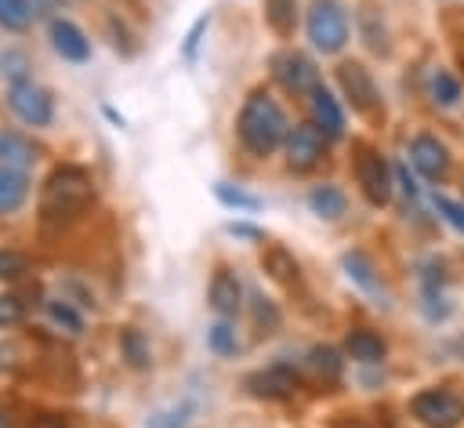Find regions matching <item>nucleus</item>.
<instances>
[{
    "mask_svg": "<svg viewBox=\"0 0 464 428\" xmlns=\"http://www.w3.org/2000/svg\"><path fill=\"white\" fill-rule=\"evenodd\" d=\"M308 366H312V374H315L319 381L334 384V381H341L344 359L337 355V348H330V345H315V348L308 352Z\"/></svg>",
    "mask_w": 464,
    "mask_h": 428,
    "instance_id": "393cba45",
    "label": "nucleus"
},
{
    "mask_svg": "<svg viewBox=\"0 0 464 428\" xmlns=\"http://www.w3.org/2000/svg\"><path fill=\"white\" fill-rule=\"evenodd\" d=\"M25 316H29V308H25V301L18 294H0V330L18 326Z\"/></svg>",
    "mask_w": 464,
    "mask_h": 428,
    "instance_id": "f704fd0d",
    "label": "nucleus"
},
{
    "mask_svg": "<svg viewBox=\"0 0 464 428\" xmlns=\"http://www.w3.org/2000/svg\"><path fill=\"white\" fill-rule=\"evenodd\" d=\"M410 413L424 428H457L464 417V403L446 388H424L410 399Z\"/></svg>",
    "mask_w": 464,
    "mask_h": 428,
    "instance_id": "423d86ee",
    "label": "nucleus"
},
{
    "mask_svg": "<svg viewBox=\"0 0 464 428\" xmlns=\"http://www.w3.org/2000/svg\"><path fill=\"white\" fill-rule=\"evenodd\" d=\"M308 207H312L315 218L337 221V218H344V210H348V196H344L337 185H315V189L308 192Z\"/></svg>",
    "mask_w": 464,
    "mask_h": 428,
    "instance_id": "aec40b11",
    "label": "nucleus"
},
{
    "mask_svg": "<svg viewBox=\"0 0 464 428\" xmlns=\"http://www.w3.org/2000/svg\"><path fill=\"white\" fill-rule=\"evenodd\" d=\"M192 413H196V403H192V399H181V403H174V406L156 410V413L145 421V428H185V424L192 421Z\"/></svg>",
    "mask_w": 464,
    "mask_h": 428,
    "instance_id": "bb28decb",
    "label": "nucleus"
},
{
    "mask_svg": "<svg viewBox=\"0 0 464 428\" xmlns=\"http://www.w3.org/2000/svg\"><path fill=\"white\" fill-rule=\"evenodd\" d=\"M460 22H464V11H460ZM460 62H464V51H460Z\"/></svg>",
    "mask_w": 464,
    "mask_h": 428,
    "instance_id": "37998d69",
    "label": "nucleus"
},
{
    "mask_svg": "<svg viewBox=\"0 0 464 428\" xmlns=\"http://www.w3.org/2000/svg\"><path fill=\"white\" fill-rule=\"evenodd\" d=\"M207 348L214 352V355H221V359H232V355H239V334H236V326L228 323V319H218V323H210L207 326Z\"/></svg>",
    "mask_w": 464,
    "mask_h": 428,
    "instance_id": "b1692460",
    "label": "nucleus"
},
{
    "mask_svg": "<svg viewBox=\"0 0 464 428\" xmlns=\"http://www.w3.org/2000/svg\"><path fill=\"white\" fill-rule=\"evenodd\" d=\"M272 76H276L279 87L290 91V94H312V91L319 87V69H315V62H312L304 51H297V47H283V51L272 54Z\"/></svg>",
    "mask_w": 464,
    "mask_h": 428,
    "instance_id": "0eeeda50",
    "label": "nucleus"
},
{
    "mask_svg": "<svg viewBox=\"0 0 464 428\" xmlns=\"http://www.w3.org/2000/svg\"><path fill=\"white\" fill-rule=\"evenodd\" d=\"M261 261H265V272H268L276 283H283V287H297V283H301V265H297V258H294L286 247L272 243Z\"/></svg>",
    "mask_w": 464,
    "mask_h": 428,
    "instance_id": "6ab92c4d",
    "label": "nucleus"
},
{
    "mask_svg": "<svg viewBox=\"0 0 464 428\" xmlns=\"http://www.w3.org/2000/svg\"><path fill=\"white\" fill-rule=\"evenodd\" d=\"M395 181L402 185L406 199H417V196H420V185L413 181V174H410V167H406V163H399V167H395Z\"/></svg>",
    "mask_w": 464,
    "mask_h": 428,
    "instance_id": "4c0bfd02",
    "label": "nucleus"
},
{
    "mask_svg": "<svg viewBox=\"0 0 464 428\" xmlns=\"http://www.w3.org/2000/svg\"><path fill=\"white\" fill-rule=\"evenodd\" d=\"M337 83H341V91H344V98H348V105L355 112H373L377 109L381 98H377V83H373V76H370L366 65L341 62L337 65Z\"/></svg>",
    "mask_w": 464,
    "mask_h": 428,
    "instance_id": "9d476101",
    "label": "nucleus"
},
{
    "mask_svg": "<svg viewBox=\"0 0 464 428\" xmlns=\"http://www.w3.org/2000/svg\"><path fill=\"white\" fill-rule=\"evenodd\" d=\"M51 47H54L65 62H72V65L91 62V40H87V33H83L76 22H69V18H51Z\"/></svg>",
    "mask_w": 464,
    "mask_h": 428,
    "instance_id": "ddd939ff",
    "label": "nucleus"
},
{
    "mask_svg": "<svg viewBox=\"0 0 464 428\" xmlns=\"http://www.w3.org/2000/svg\"><path fill=\"white\" fill-rule=\"evenodd\" d=\"M207 29H210V15H199V18L192 22L188 36H185V47H181L185 62H196V51H199V44H203V33H207Z\"/></svg>",
    "mask_w": 464,
    "mask_h": 428,
    "instance_id": "c9c22d12",
    "label": "nucleus"
},
{
    "mask_svg": "<svg viewBox=\"0 0 464 428\" xmlns=\"http://www.w3.org/2000/svg\"><path fill=\"white\" fill-rule=\"evenodd\" d=\"M308 112H312V123H315L326 138H341V134H344V112H341V102H337L323 83L308 94Z\"/></svg>",
    "mask_w": 464,
    "mask_h": 428,
    "instance_id": "2eb2a0df",
    "label": "nucleus"
},
{
    "mask_svg": "<svg viewBox=\"0 0 464 428\" xmlns=\"http://www.w3.org/2000/svg\"><path fill=\"white\" fill-rule=\"evenodd\" d=\"M334 428H366L362 421H352V417H341V421H334Z\"/></svg>",
    "mask_w": 464,
    "mask_h": 428,
    "instance_id": "a19ab883",
    "label": "nucleus"
},
{
    "mask_svg": "<svg viewBox=\"0 0 464 428\" xmlns=\"http://www.w3.org/2000/svg\"><path fill=\"white\" fill-rule=\"evenodd\" d=\"M420 297H424V316L431 323H442L453 316V301L446 294V265L439 258L424 261V272H420Z\"/></svg>",
    "mask_w": 464,
    "mask_h": 428,
    "instance_id": "9b49d317",
    "label": "nucleus"
},
{
    "mask_svg": "<svg viewBox=\"0 0 464 428\" xmlns=\"http://www.w3.org/2000/svg\"><path fill=\"white\" fill-rule=\"evenodd\" d=\"M243 388H246L250 395H257V399H290V395L301 388V377H297L294 366L272 363V366H265V370L246 374Z\"/></svg>",
    "mask_w": 464,
    "mask_h": 428,
    "instance_id": "1a4fd4ad",
    "label": "nucleus"
},
{
    "mask_svg": "<svg viewBox=\"0 0 464 428\" xmlns=\"http://www.w3.org/2000/svg\"><path fill=\"white\" fill-rule=\"evenodd\" d=\"M236 134H239V145H243L250 156L265 160V156H272V152L286 141L290 120H286L283 105H279L265 87H254V91L243 98V109H239V116H236Z\"/></svg>",
    "mask_w": 464,
    "mask_h": 428,
    "instance_id": "f257e3e1",
    "label": "nucleus"
},
{
    "mask_svg": "<svg viewBox=\"0 0 464 428\" xmlns=\"http://www.w3.org/2000/svg\"><path fill=\"white\" fill-rule=\"evenodd\" d=\"M94 178L87 167L76 163H62L44 178L40 189V218L47 225H69L76 218H83L94 207Z\"/></svg>",
    "mask_w": 464,
    "mask_h": 428,
    "instance_id": "f03ea898",
    "label": "nucleus"
},
{
    "mask_svg": "<svg viewBox=\"0 0 464 428\" xmlns=\"http://www.w3.org/2000/svg\"><path fill=\"white\" fill-rule=\"evenodd\" d=\"M431 203H435V210H439L457 232H464V203H457V199H450V196H439V192H435Z\"/></svg>",
    "mask_w": 464,
    "mask_h": 428,
    "instance_id": "e433bc0d",
    "label": "nucleus"
},
{
    "mask_svg": "<svg viewBox=\"0 0 464 428\" xmlns=\"http://www.w3.org/2000/svg\"><path fill=\"white\" fill-rule=\"evenodd\" d=\"M326 134L315 127V123H294L286 141H283V152H286V167L290 170H312L323 163V152H326Z\"/></svg>",
    "mask_w": 464,
    "mask_h": 428,
    "instance_id": "6e6552de",
    "label": "nucleus"
},
{
    "mask_svg": "<svg viewBox=\"0 0 464 428\" xmlns=\"http://www.w3.org/2000/svg\"><path fill=\"white\" fill-rule=\"evenodd\" d=\"M7 105L29 127H51V120H54V94L47 87H40L33 76L7 83Z\"/></svg>",
    "mask_w": 464,
    "mask_h": 428,
    "instance_id": "20e7f679",
    "label": "nucleus"
},
{
    "mask_svg": "<svg viewBox=\"0 0 464 428\" xmlns=\"http://www.w3.org/2000/svg\"><path fill=\"white\" fill-rule=\"evenodd\" d=\"M265 22L276 36H294L297 29V0H265Z\"/></svg>",
    "mask_w": 464,
    "mask_h": 428,
    "instance_id": "5701e85b",
    "label": "nucleus"
},
{
    "mask_svg": "<svg viewBox=\"0 0 464 428\" xmlns=\"http://www.w3.org/2000/svg\"><path fill=\"white\" fill-rule=\"evenodd\" d=\"M250 316H254L257 334H276V330H279V323H283V316H279L276 301H268L265 294H250Z\"/></svg>",
    "mask_w": 464,
    "mask_h": 428,
    "instance_id": "c85d7f7f",
    "label": "nucleus"
},
{
    "mask_svg": "<svg viewBox=\"0 0 464 428\" xmlns=\"http://www.w3.org/2000/svg\"><path fill=\"white\" fill-rule=\"evenodd\" d=\"M36 11H33V0H0V25L11 29V33H25L33 25Z\"/></svg>",
    "mask_w": 464,
    "mask_h": 428,
    "instance_id": "a878e982",
    "label": "nucleus"
},
{
    "mask_svg": "<svg viewBox=\"0 0 464 428\" xmlns=\"http://www.w3.org/2000/svg\"><path fill=\"white\" fill-rule=\"evenodd\" d=\"M120 359H123L130 370H149V366H152L149 337H145L138 326H123V330H120Z\"/></svg>",
    "mask_w": 464,
    "mask_h": 428,
    "instance_id": "412c9836",
    "label": "nucleus"
},
{
    "mask_svg": "<svg viewBox=\"0 0 464 428\" xmlns=\"http://www.w3.org/2000/svg\"><path fill=\"white\" fill-rule=\"evenodd\" d=\"M352 167H355V181H359L366 203L384 207V203L392 199V170H388L384 156H381L377 149H370V145H355Z\"/></svg>",
    "mask_w": 464,
    "mask_h": 428,
    "instance_id": "39448f33",
    "label": "nucleus"
},
{
    "mask_svg": "<svg viewBox=\"0 0 464 428\" xmlns=\"http://www.w3.org/2000/svg\"><path fill=\"white\" fill-rule=\"evenodd\" d=\"M36 160H40V149L33 145V138H25L18 131H0V163L4 167L29 170Z\"/></svg>",
    "mask_w": 464,
    "mask_h": 428,
    "instance_id": "f3484780",
    "label": "nucleus"
},
{
    "mask_svg": "<svg viewBox=\"0 0 464 428\" xmlns=\"http://www.w3.org/2000/svg\"><path fill=\"white\" fill-rule=\"evenodd\" d=\"M410 163L428 178V181H442L450 174V149L435 138V134H417L410 141Z\"/></svg>",
    "mask_w": 464,
    "mask_h": 428,
    "instance_id": "f8f14e48",
    "label": "nucleus"
},
{
    "mask_svg": "<svg viewBox=\"0 0 464 428\" xmlns=\"http://www.w3.org/2000/svg\"><path fill=\"white\" fill-rule=\"evenodd\" d=\"M33 428H69V424H65L62 417H51V413H47V417H40Z\"/></svg>",
    "mask_w": 464,
    "mask_h": 428,
    "instance_id": "ea45409f",
    "label": "nucleus"
},
{
    "mask_svg": "<svg viewBox=\"0 0 464 428\" xmlns=\"http://www.w3.org/2000/svg\"><path fill=\"white\" fill-rule=\"evenodd\" d=\"M214 196H218V203H225L228 210H261V196H254V192H246V189H239V185H232V181H218V185H214Z\"/></svg>",
    "mask_w": 464,
    "mask_h": 428,
    "instance_id": "cd10ccee",
    "label": "nucleus"
},
{
    "mask_svg": "<svg viewBox=\"0 0 464 428\" xmlns=\"http://www.w3.org/2000/svg\"><path fill=\"white\" fill-rule=\"evenodd\" d=\"M29 199V174L0 163V214H14Z\"/></svg>",
    "mask_w": 464,
    "mask_h": 428,
    "instance_id": "a211bd4d",
    "label": "nucleus"
},
{
    "mask_svg": "<svg viewBox=\"0 0 464 428\" xmlns=\"http://www.w3.org/2000/svg\"><path fill=\"white\" fill-rule=\"evenodd\" d=\"M0 428H14V424H11V417H7V410H4V406H0Z\"/></svg>",
    "mask_w": 464,
    "mask_h": 428,
    "instance_id": "79ce46f5",
    "label": "nucleus"
},
{
    "mask_svg": "<svg viewBox=\"0 0 464 428\" xmlns=\"http://www.w3.org/2000/svg\"><path fill=\"white\" fill-rule=\"evenodd\" d=\"M29 69H33V62H29V54H25V51L11 47V51H4V54H0V76H7V83L29 80Z\"/></svg>",
    "mask_w": 464,
    "mask_h": 428,
    "instance_id": "2f4dec72",
    "label": "nucleus"
},
{
    "mask_svg": "<svg viewBox=\"0 0 464 428\" xmlns=\"http://www.w3.org/2000/svg\"><path fill=\"white\" fill-rule=\"evenodd\" d=\"M341 265H344V276H348L359 290H366V294H381V276H377L373 261H370L362 250H348V254L341 258Z\"/></svg>",
    "mask_w": 464,
    "mask_h": 428,
    "instance_id": "4be33fe9",
    "label": "nucleus"
},
{
    "mask_svg": "<svg viewBox=\"0 0 464 428\" xmlns=\"http://www.w3.org/2000/svg\"><path fill=\"white\" fill-rule=\"evenodd\" d=\"M431 102L435 105H457L460 102V80L450 69H435L431 73Z\"/></svg>",
    "mask_w": 464,
    "mask_h": 428,
    "instance_id": "7c9ffc66",
    "label": "nucleus"
},
{
    "mask_svg": "<svg viewBox=\"0 0 464 428\" xmlns=\"http://www.w3.org/2000/svg\"><path fill=\"white\" fill-rule=\"evenodd\" d=\"M304 25H308L312 47L323 51V54H337V51L348 44V33H352L348 11H344L341 0H312Z\"/></svg>",
    "mask_w": 464,
    "mask_h": 428,
    "instance_id": "7ed1b4c3",
    "label": "nucleus"
},
{
    "mask_svg": "<svg viewBox=\"0 0 464 428\" xmlns=\"http://www.w3.org/2000/svg\"><path fill=\"white\" fill-rule=\"evenodd\" d=\"M47 316H51V323L62 326L65 334H80V330H83V316L72 308L69 297H51V301H47Z\"/></svg>",
    "mask_w": 464,
    "mask_h": 428,
    "instance_id": "c756f323",
    "label": "nucleus"
},
{
    "mask_svg": "<svg viewBox=\"0 0 464 428\" xmlns=\"http://www.w3.org/2000/svg\"><path fill=\"white\" fill-rule=\"evenodd\" d=\"M344 348H348V355H352L355 363H362V366H377V363L388 355L384 337L373 334V330H366V326H352L348 337H344Z\"/></svg>",
    "mask_w": 464,
    "mask_h": 428,
    "instance_id": "dca6fc26",
    "label": "nucleus"
},
{
    "mask_svg": "<svg viewBox=\"0 0 464 428\" xmlns=\"http://www.w3.org/2000/svg\"><path fill=\"white\" fill-rule=\"evenodd\" d=\"M207 297H210V308H214L221 319H236V312L243 308V287H239L236 272L225 268V265H218L214 276H210Z\"/></svg>",
    "mask_w": 464,
    "mask_h": 428,
    "instance_id": "4468645a",
    "label": "nucleus"
},
{
    "mask_svg": "<svg viewBox=\"0 0 464 428\" xmlns=\"http://www.w3.org/2000/svg\"><path fill=\"white\" fill-rule=\"evenodd\" d=\"M29 272V258L22 250H11V247H0V279L4 283H14Z\"/></svg>",
    "mask_w": 464,
    "mask_h": 428,
    "instance_id": "473e14b6",
    "label": "nucleus"
},
{
    "mask_svg": "<svg viewBox=\"0 0 464 428\" xmlns=\"http://www.w3.org/2000/svg\"><path fill=\"white\" fill-rule=\"evenodd\" d=\"M225 229H228L232 236H239V239H254V243H257V239H265V232H261L257 225H246V221H228Z\"/></svg>",
    "mask_w": 464,
    "mask_h": 428,
    "instance_id": "58836bf2",
    "label": "nucleus"
},
{
    "mask_svg": "<svg viewBox=\"0 0 464 428\" xmlns=\"http://www.w3.org/2000/svg\"><path fill=\"white\" fill-rule=\"evenodd\" d=\"M105 29H109V36H112V47L120 51V54H134L138 51V44H134V36H130V29H127V22L123 18H116V15H109L105 18Z\"/></svg>",
    "mask_w": 464,
    "mask_h": 428,
    "instance_id": "72a5a7b5",
    "label": "nucleus"
}]
</instances>
